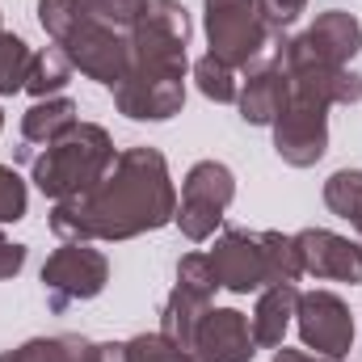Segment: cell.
Here are the masks:
<instances>
[{"instance_id": "14", "label": "cell", "mask_w": 362, "mask_h": 362, "mask_svg": "<svg viewBox=\"0 0 362 362\" xmlns=\"http://www.w3.org/2000/svg\"><path fill=\"white\" fill-rule=\"evenodd\" d=\"M286 97H291V81L282 76V68L274 59H257L245 68V85H240V118L249 127H274V118L286 110Z\"/></svg>"}, {"instance_id": "20", "label": "cell", "mask_w": 362, "mask_h": 362, "mask_svg": "<svg viewBox=\"0 0 362 362\" xmlns=\"http://www.w3.org/2000/svg\"><path fill=\"white\" fill-rule=\"evenodd\" d=\"M325 206L354 223V232L362 236V169H337L325 181Z\"/></svg>"}, {"instance_id": "7", "label": "cell", "mask_w": 362, "mask_h": 362, "mask_svg": "<svg viewBox=\"0 0 362 362\" xmlns=\"http://www.w3.org/2000/svg\"><path fill=\"white\" fill-rule=\"evenodd\" d=\"M110 282V262L89 240H64L47 262H42V291L51 312H68L72 303L97 299Z\"/></svg>"}, {"instance_id": "27", "label": "cell", "mask_w": 362, "mask_h": 362, "mask_svg": "<svg viewBox=\"0 0 362 362\" xmlns=\"http://www.w3.org/2000/svg\"><path fill=\"white\" fill-rule=\"evenodd\" d=\"M257 8H262V21H266V30H270V38L278 34L282 38V30L308 8V0H257Z\"/></svg>"}, {"instance_id": "22", "label": "cell", "mask_w": 362, "mask_h": 362, "mask_svg": "<svg viewBox=\"0 0 362 362\" xmlns=\"http://www.w3.org/2000/svg\"><path fill=\"white\" fill-rule=\"evenodd\" d=\"M30 68H34V51L25 47V38L0 34V97H13L25 89Z\"/></svg>"}, {"instance_id": "31", "label": "cell", "mask_w": 362, "mask_h": 362, "mask_svg": "<svg viewBox=\"0 0 362 362\" xmlns=\"http://www.w3.org/2000/svg\"><path fill=\"white\" fill-rule=\"evenodd\" d=\"M0 127H4V110H0Z\"/></svg>"}, {"instance_id": "13", "label": "cell", "mask_w": 362, "mask_h": 362, "mask_svg": "<svg viewBox=\"0 0 362 362\" xmlns=\"http://www.w3.org/2000/svg\"><path fill=\"white\" fill-rule=\"evenodd\" d=\"M295 249H299L303 274L350 282V286L362 282V245H354L350 236H337L329 228H303L295 232Z\"/></svg>"}, {"instance_id": "16", "label": "cell", "mask_w": 362, "mask_h": 362, "mask_svg": "<svg viewBox=\"0 0 362 362\" xmlns=\"http://www.w3.org/2000/svg\"><path fill=\"white\" fill-rule=\"evenodd\" d=\"M295 308H299V286L295 282H274V286L262 291V299H257V308L249 316L253 341L262 350H278L282 346V337H286V329L295 320Z\"/></svg>"}, {"instance_id": "17", "label": "cell", "mask_w": 362, "mask_h": 362, "mask_svg": "<svg viewBox=\"0 0 362 362\" xmlns=\"http://www.w3.org/2000/svg\"><path fill=\"white\" fill-rule=\"evenodd\" d=\"M211 312V295H202V291H194V286H185L177 282L173 291H169V299H165V308H160V333L189 354V341H194V329H198V320Z\"/></svg>"}, {"instance_id": "6", "label": "cell", "mask_w": 362, "mask_h": 362, "mask_svg": "<svg viewBox=\"0 0 362 362\" xmlns=\"http://www.w3.org/2000/svg\"><path fill=\"white\" fill-rule=\"evenodd\" d=\"M206 4V42L219 64L228 68H249L266 55L270 30L262 21L257 0H202Z\"/></svg>"}, {"instance_id": "23", "label": "cell", "mask_w": 362, "mask_h": 362, "mask_svg": "<svg viewBox=\"0 0 362 362\" xmlns=\"http://www.w3.org/2000/svg\"><path fill=\"white\" fill-rule=\"evenodd\" d=\"M194 81H198L202 97H211L215 105H232V101L240 97V81H236V68L219 64L215 55H202V59L194 64Z\"/></svg>"}, {"instance_id": "9", "label": "cell", "mask_w": 362, "mask_h": 362, "mask_svg": "<svg viewBox=\"0 0 362 362\" xmlns=\"http://www.w3.org/2000/svg\"><path fill=\"white\" fill-rule=\"evenodd\" d=\"M274 152L291 169H312L329 152V105L303 93L286 97V110L274 118Z\"/></svg>"}, {"instance_id": "18", "label": "cell", "mask_w": 362, "mask_h": 362, "mask_svg": "<svg viewBox=\"0 0 362 362\" xmlns=\"http://www.w3.org/2000/svg\"><path fill=\"white\" fill-rule=\"evenodd\" d=\"M72 127H76V101L72 97H42V101H34L21 114V139L25 144H38V148L55 144Z\"/></svg>"}, {"instance_id": "12", "label": "cell", "mask_w": 362, "mask_h": 362, "mask_svg": "<svg viewBox=\"0 0 362 362\" xmlns=\"http://www.w3.org/2000/svg\"><path fill=\"white\" fill-rule=\"evenodd\" d=\"M253 325L236 308H211L189 341V362H253Z\"/></svg>"}, {"instance_id": "26", "label": "cell", "mask_w": 362, "mask_h": 362, "mask_svg": "<svg viewBox=\"0 0 362 362\" xmlns=\"http://www.w3.org/2000/svg\"><path fill=\"white\" fill-rule=\"evenodd\" d=\"M25 206H30V189H25V181L17 177L8 165H0V223H17V219H25Z\"/></svg>"}, {"instance_id": "24", "label": "cell", "mask_w": 362, "mask_h": 362, "mask_svg": "<svg viewBox=\"0 0 362 362\" xmlns=\"http://www.w3.org/2000/svg\"><path fill=\"white\" fill-rule=\"evenodd\" d=\"M81 4L89 8L97 21H105V25H114V30L131 34V30H135V21L144 17V8H148L152 0H81Z\"/></svg>"}, {"instance_id": "30", "label": "cell", "mask_w": 362, "mask_h": 362, "mask_svg": "<svg viewBox=\"0 0 362 362\" xmlns=\"http://www.w3.org/2000/svg\"><path fill=\"white\" fill-rule=\"evenodd\" d=\"M274 362H341V358H325V354H303V350H278L274 354Z\"/></svg>"}, {"instance_id": "21", "label": "cell", "mask_w": 362, "mask_h": 362, "mask_svg": "<svg viewBox=\"0 0 362 362\" xmlns=\"http://www.w3.org/2000/svg\"><path fill=\"white\" fill-rule=\"evenodd\" d=\"M72 72H76V68H72V59H68L59 47H47V51H38V55H34V68H30L25 93H34L38 101H42V97H55V93L72 81Z\"/></svg>"}, {"instance_id": "28", "label": "cell", "mask_w": 362, "mask_h": 362, "mask_svg": "<svg viewBox=\"0 0 362 362\" xmlns=\"http://www.w3.org/2000/svg\"><path fill=\"white\" fill-rule=\"evenodd\" d=\"M25 266V245H13V240H4V232H0V282L4 278H17Z\"/></svg>"}, {"instance_id": "4", "label": "cell", "mask_w": 362, "mask_h": 362, "mask_svg": "<svg viewBox=\"0 0 362 362\" xmlns=\"http://www.w3.org/2000/svg\"><path fill=\"white\" fill-rule=\"evenodd\" d=\"M114 139L105 127L97 122H76L72 131H64L55 144H47L38 156H34V185L64 202L72 194H85L89 185L105 177V169L114 165Z\"/></svg>"}, {"instance_id": "32", "label": "cell", "mask_w": 362, "mask_h": 362, "mask_svg": "<svg viewBox=\"0 0 362 362\" xmlns=\"http://www.w3.org/2000/svg\"><path fill=\"white\" fill-rule=\"evenodd\" d=\"M0 34H4V30H0Z\"/></svg>"}, {"instance_id": "19", "label": "cell", "mask_w": 362, "mask_h": 362, "mask_svg": "<svg viewBox=\"0 0 362 362\" xmlns=\"http://www.w3.org/2000/svg\"><path fill=\"white\" fill-rule=\"evenodd\" d=\"M0 362H97V346L81 333H59V337H34L8 354H0Z\"/></svg>"}, {"instance_id": "11", "label": "cell", "mask_w": 362, "mask_h": 362, "mask_svg": "<svg viewBox=\"0 0 362 362\" xmlns=\"http://www.w3.org/2000/svg\"><path fill=\"white\" fill-rule=\"evenodd\" d=\"M110 93H114L118 114H127L135 122H165V118L181 114V105H185V81L165 76V72H148V68H127V76Z\"/></svg>"}, {"instance_id": "29", "label": "cell", "mask_w": 362, "mask_h": 362, "mask_svg": "<svg viewBox=\"0 0 362 362\" xmlns=\"http://www.w3.org/2000/svg\"><path fill=\"white\" fill-rule=\"evenodd\" d=\"M97 362H131L127 358V341H105V346H97Z\"/></svg>"}, {"instance_id": "1", "label": "cell", "mask_w": 362, "mask_h": 362, "mask_svg": "<svg viewBox=\"0 0 362 362\" xmlns=\"http://www.w3.org/2000/svg\"><path fill=\"white\" fill-rule=\"evenodd\" d=\"M177 219V189L169 160L156 148H127L114 156L105 177L85 194L55 202L51 232L59 240H131L160 232Z\"/></svg>"}, {"instance_id": "2", "label": "cell", "mask_w": 362, "mask_h": 362, "mask_svg": "<svg viewBox=\"0 0 362 362\" xmlns=\"http://www.w3.org/2000/svg\"><path fill=\"white\" fill-rule=\"evenodd\" d=\"M38 21L51 42L81 68L89 81L118 85L131 68V38L105 21H97L81 0H38Z\"/></svg>"}, {"instance_id": "15", "label": "cell", "mask_w": 362, "mask_h": 362, "mask_svg": "<svg viewBox=\"0 0 362 362\" xmlns=\"http://www.w3.org/2000/svg\"><path fill=\"white\" fill-rule=\"evenodd\" d=\"M303 42L308 51L329 64V68H350V59L362 51V25L354 13H341V8H329L320 13L308 30H303Z\"/></svg>"}, {"instance_id": "25", "label": "cell", "mask_w": 362, "mask_h": 362, "mask_svg": "<svg viewBox=\"0 0 362 362\" xmlns=\"http://www.w3.org/2000/svg\"><path fill=\"white\" fill-rule=\"evenodd\" d=\"M127 358L131 362H189L185 350H177L165 333H139L127 341Z\"/></svg>"}, {"instance_id": "10", "label": "cell", "mask_w": 362, "mask_h": 362, "mask_svg": "<svg viewBox=\"0 0 362 362\" xmlns=\"http://www.w3.org/2000/svg\"><path fill=\"white\" fill-rule=\"evenodd\" d=\"M295 320H299V337H303L308 350H316L325 358H346L350 354V346H354V316H350L341 295H333V291L299 295Z\"/></svg>"}, {"instance_id": "8", "label": "cell", "mask_w": 362, "mask_h": 362, "mask_svg": "<svg viewBox=\"0 0 362 362\" xmlns=\"http://www.w3.org/2000/svg\"><path fill=\"white\" fill-rule=\"evenodd\" d=\"M232 198H236L232 169L219 165V160H198L185 173V181H181V202H177V219L173 223L181 228V236L194 240V245L198 240H211L215 228L223 223Z\"/></svg>"}, {"instance_id": "5", "label": "cell", "mask_w": 362, "mask_h": 362, "mask_svg": "<svg viewBox=\"0 0 362 362\" xmlns=\"http://www.w3.org/2000/svg\"><path fill=\"white\" fill-rule=\"evenodd\" d=\"M131 38V68H148V72H165L185 81V42H189V13L177 0H152L144 8V17L135 21Z\"/></svg>"}, {"instance_id": "3", "label": "cell", "mask_w": 362, "mask_h": 362, "mask_svg": "<svg viewBox=\"0 0 362 362\" xmlns=\"http://www.w3.org/2000/svg\"><path fill=\"white\" fill-rule=\"evenodd\" d=\"M206 262L219 278V286H228L236 295L266 291L274 282H299V274H303L295 236H282V232L228 228L215 236V249L206 253Z\"/></svg>"}]
</instances>
